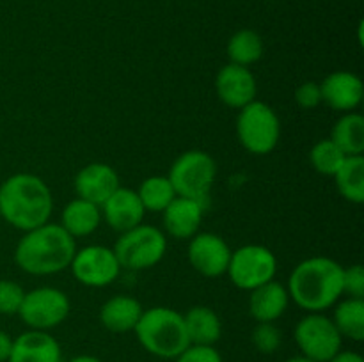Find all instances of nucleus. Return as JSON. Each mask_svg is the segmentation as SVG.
Listing matches in <instances>:
<instances>
[{
	"label": "nucleus",
	"mask_w": 364,
	"mask_h": 362,
	"mask_svg": "<svg viewBox=\"0 0 364 362\" xmlns=\"http://www.w3.org/2000/svg\"><path fill=\"white\" fill-rule=\"evenodd\" d=\"M77 243L60 224L46 222L25 231L14 248V261L31 275H53L70 268Z\"/></svg>",
	"instance_id": "nucleus-1"
},
{
	"label": "nucleus",
	"mask_w": 364,
	"mask_h": 362,
	"mask_svg": "<svg viewBox=\"0 0 364 362\" xmlns=\"http://www.w3.org/2000/svg\"><path fill=\"white\" fill-rule=\"evenodd\" d=\"M52 209V192L48 185L36 174H13L0 185L2 220L23 233L50 222Z\"/></svg>",
	"instance_id": "nucleus-2"
},
{
	"label": "nucleus",
	"mask_w": 364,
	"mask_h": 362,
	"mask_svg": "<svg viewBox=\"0 0 364 362\" xmlns=\"http://www.w3.org/2000/svg\"><path fill=\"white\" fill-rule=\"evenodd\" d=\"M287 290L301 309L323 312L343 295V266L323 256L304 259L290 273Z\"/></svg>",
	"instance_id": "nucleus-3"
},
{
	"label": "nucleus",
	"mask_w": 364,
	"mask_h": 362,
	"mask_svg": "<svg viewBox=\"0 0 364 362\" xmlns=\"http://www.w3.org/2000/svg\"><path fill=\"white\" fill-rule=\"evenodd\" d=\"M134 332L142 348L160 358H176L191 344L183 314L171 307L159 305L142 311Z\"/></svg>",
	"instance_id": "nucleus-4"
},
{
	"label": "nucleus",
	"mask_w": 364,
	"mask_h": 362,
	"mask_svg": "<svg viewBox=\"0 0 364 362\" xmlns=\"http://www.w3.org/2000/svg\"><path fill=\"white\" fill-rule=\"evenodd\" d=\"M237 135L240 144L249 153L259 156L269 155L279 144V117L272 106L255 99L238 112Z\"/></svg>",
	"instance_id": "nucleus-5"
},
{
	"label": "nucleus",
	"mask_w": 364,
	"mask_h": 362,
	"mask_svg": "<svg viewBox=\"0 0 364 362\" xmlns=\"http://www.w3.org/2000/svg\"><path fill=\"white\" fill-rule=\"evenodd\" d=\"M167 251L166 234L159 227L139 224L137 227L121 233L114 245V252L121 268L148 270L159 265Z\"/></svg>",
	"instance_id": "nucleus-6"
},
{
	"label": "nucleus",
	"mask_w": 364,
	"mask_h": 362,
	"mask_svg": "<svg viewBox=\"0 0 364 362\" xmlns=\"http://www.w3.org/2000/svg\"><path fill=\"white\" fill-rule=\"evenodd\" d=\"M215 160L205 151L192 149L178 156L169 170V181L173 183L176 195L188 199H203L208 195L215 183Z\"/></svg>",
	"instance_id": "nucleus-7"
},
{
	"label": "nucleus",
	"mask_w": 364,
	"mask_h": 362,
	"mask_svg": "<svg viewBox=\"0 0 364 362\" xmlns=\"http://www.w3.org/2000/svg\"><path fill=\"white\" fill-rule=\"evenodd\" d=\"M277 272V259L270 248L263 245H244L231 252L228 275L231 283L245 291L274 280Z\"/></svg>",
	"instance_id": "nucleus-8"
},
{
	"label": "nucleus",
	"mask_w": 364,
	"mask_h": 362,
	"mask_svg": "<svg viewBox=\"0 0 364 362\" xmlns=\"http://www.w3.org/2000/svg\"><path fill=\"white\" fill-rule=\"evenodd\" d=\"M295 343L302 355L315 362H329L341 350V334L322 312H308L295 327Z\"/></svg>",
	"instance_id": "nucleus-9"
},
{
	"label": "nucleus",
	"mask_w": 364,
	"mask_h": 362,
	"mask_svg": "<svg viewBox=\"0 0 364 362\" xmlns=\"http://www.w3.org/2000/svg\"><path fill=\"white\" fill-rule=\"evenodd\" d=\"M70 298L57 287L43 286L25 291L18 311L21 322L32 330H50L59 327L70 314Z\"/></svg>",
	"instance_id": "nucleus-10"
},
{
	"label": "nucleus",
	"mask_w": 364,
	"mask_h": 362,
	"mask_svg": "<svg viewBox=\"0 0 364 362\" xmlns=\"http://www.w3.org/2000/svg\"><path fill=\"white\" fill-rule=\"evenodd\" d=\"M70 268L75 279L87 287L109 286L121 272L116 252L105 245H87L80 251L77 248Z\"/></svg>",
	"instance_id": "nucleus-11"
},
{
	"label": "nucleus",
	"mask_w": 364,
	"mask_h": 362,
	"mask_svg": "<svg viewBox=\"0 0 364 362\" xmlns=\"http://www.w3.org/2000/svg\"><path fill=\"white\" fill-rule=\"evenodd\" d=\"M230 245L215 233H198L191 238L187 258L192 268L205 277H220L228 272Z\"/></svg>",
	"instance_id": "nucleus-12"
},
{
	"label": "nucleus",
	"mask_w": 364,
	"mask_h": 362,
	"mask_svg": "<svg viewBox=\"0 0 364 362\" xmlns=\"http://www.w3.org/2000/svg\"><path fill=\"white\" fill-rule=\"evenodd\" d=\"M215 91L220 102L231 109H244L256 99L258 84L252 71L238 64H226L215 77Z\"/></svg>",
	"instance_id": "nucleus-13"
},
{
	"label": "nucleus",
	"mask_w": 364,
	"mask_h": 362,
	"mask_svg": "<svg viewBox=\"0 0 364 362\" xmlns=\"http://www.w3.org/2000/svg\"><path fill=\"white\" fill-rule=\"evenodd\" d=\"M102 219L117 233H124L142 224L146 209L139 199L137 190L119 187L102 206Z\"/></svg>",
	"instance_id": "nucleus-14"
},
{
	"label": "nucleus",
	"mask_w": 364,
	"mask_h": 362,
	"mask_svg": "<svg viewBox=\"0 0 364 362\" xmlns=\"http://www.w3.org/2000/svg\"><path fill=\"white\" fill-rule=\"evenodd\" d=\"M119 187V176L109 163H89L78 170L75 177V192L78 197L98 206H102Z\"/></svg>",
	"instance_id": "nucleus-15"
},
{
	"label": "nucleus",
	"mask_w": 364,
	"mask_h": 362,
	"mask_svg": "<svg viewBox=\"0 0 364 362\" xmlns=\"http://www.w3.org/2000/svg\"><path fill=\"white\" fill-rule=\"evenodd\" d=\"M322 102L340 112H352L363 102V82L350 71H334L320 84Z\"/></svg>",
	"instance_id": "nucleus-16"
},
{
	"label": "nucleus",
	"mask_w": 364,
	"mask_h": 362,
	"mask_svg": "<svg viewBox=\"0 0 364 362\" xmlns=\"http://www.w3.org/2000/svg\"><path fill=\"white\" fill-rule=\"evenodd\" d=\"M60 344L46 330H27L13 339L7 362H60Z\"/></svg>",
	"instance_id": "nucleus-17"
},
{
	"label": "nucleus",
	"mask_w": 364,
	"mask_h": 362,
	"mask_svg": "<svg viewBox=\"0 0 364 362\" xmlns=\"http://www.w3.org/2000/svg\"><path fill=\"white\" fill-rule=\"evenodd\" d=\"M164 227L169 236L178 240H191L198 234L203 222V202L176 195L164 209Z\"/></svg>",
	"instance_id": "nucleus-18"
},
{
	"label": "nucleus",
	"mask_w": 364,
	"mask_h": 362,
	"mask_svg": "<svg viewBox=\"0 0 364 362\" xmlns=\"http://www.w3.org/2000/svg\"><path fill=\"white\" fill-rule=\"evenodd\" d=\"M288 304H290V295L287 286L277 280H270L251 291L249 312L258 323H274L287 312Z\"/></svg>",
	"instance_id": "nucleus-19"
},
{
	"label": "nucleus",
	"mask_w": 364,
	"mask_h": 362,
	"mask_svg": "<svg viewBox=\"0 0 364 362\" xmlns=\"http://www.w3.org/2000/svg\"><path fill=\"white\" fill-rule=\"evenodd\" d=\"M142 305L137 298L128 295H116L109 298L100 309V322L114 334H124L135 329L142 316Z\"/></svg>",
	"instance_id": "nucleus-20"
},
{
	"label": "nucleus",
	"mask_w": 364,
	"mask_h": 362,
	"mask_svg": "<svg viewBox=\"0 0 364 362\" xmlns=\"http://www.w3.org/2000/svg\"><path fill=\"white\" fill-rule=\"evenodd\" d=\"M100 224H102V208L82 197L68 202L63 209V215H60V226L75 240L92 234L98 229Z\"/></svg>",
	"instance_id": "nucleus-21"
},
{
	"label": "nucleus",
	"mask_w": 364,
	"mask_h": 362,
	"mask_svg": "<svg viewBox=\"0 0 364 362\" xmlns=\"http://www.w3.org/2000/svg\"><path fill=\"white\" fill-rule=\"evenodd\" d=\"M185 329L191 344L213 346L223 336V323L219 314L206 305H196L183 314Z\"/></svg>",
	"instance_id": "nucleus-22"
},
{
	"label": "nucleus",
	"mask_w": 364,
	"mask_h": 362,
	"mask_svg": "<svg viewBox=\"0 0 364 362\" xmlns=\"http://www.w3.org/2000/svg\"><path fill=\"white\" fill-rule=\"evenodd\" d=\"M331 141L347 156H359L364 151V117L361 114L345 112L331 131Z\"/></svg>",
	"instance_id": "nucleus-23"
},
{
	"label": "nucleus",
	"mask_w": 364,
	"mask_h": 362,
	"mask_svg": "<svg viewBox=\"0 0 364 362\" xmlns=\"http://www.w3.org/2000/svg\"><path fill=\"white\" fill-rule=\"evenodd\" d=\"M336 187L340 194L347 201L354 204L364 202V158L359 156H347L343 165L334 174Z\"/></svg>",
	"instance_id": "nucleus-24"
},
{
	"label": "nucleus",
	"mask_w": 364,
	"mask_h": 362,
	"mask_svg": "<svg viewBox=\"0 0 364 362\" xmlns=\"http://www.w3.org/2000/svg\"><path fill=\"white\" fill-rule=\"evenodd\" d=\"M263 55V39L252 28H242L235 32L228 41V57L230 62L249 67L258 62Z\"/></svg>",
	"instance_id": "nucleus-25"
},
{
	"label": "nucleus",
	"mask_w": 364,
	"mask_h": 362,
	"mask_svg": "<svg viewBox=\"0 0 364 362\" xmlns=\"http://www.w3.org/2000/svg\"><path fill=\"white\" fill-rule=\"evenodd\" d=\"M333 323L341 337L352 341L364 339V298H347L334 309Z\"/></svg>",
	"instance_id": "nucleus-26"
},
{
	"label": "nucleus",
	"mask_w": 364,
	"mask_h": 362,
	"mask_svg": "<svg viewBox=\"0 0 364 362\" xmlns=\"http://www.w3.org/2000/svg\"><path fill=\"white\" fill-rule=\"evenodd\" d=\"M137 195L146 212L159 213L164 212L176 197V190L167 176H149L141 183Z\"/></svg>",
	"instance_id": "nucleus-27"
},
{
	"label": "nucleus",
	"mask_w": 364,
	"mask_h": 362,
	"mask_svg": "<svg viewBox=\"0 0 364 362\" xmlns=\"http://www.w3.org/2000/svg\"><path fill=\"white\" fill-rule=\"evenodd\" d=\"M345 155L331 138H322L313 146L311 153H309V160L316 172L323 174V176H334L341 165H343Z\"/></svg>",
	"instance_id": "nucleus-28"
},
{
	"label": "nucleus",
	"mask_w": 364,
	"mask_h": 362,
	"mask_svg": "<svg viewBox=\"0 0 364 362\" xmlns=\"http://www.w3.org/2000/svg\"><path fill=\"white\" fill-rule=\"evenodd\" d=\"M252 344L258 351L262 353H274L277 348L281 346V341H283V336H281V330L277 329L274 323H258L252 330Z\"/></svg>",
	"instance_id": "nucleus-29"
},
{
	"label": "nucleus",
	"mask_w": 364,
	"mask_h": 362,
	"mask_svg": "<svg viewBox=\"0 0 364 362\" xmlns=\"http://www.w3.org/2000/svg\"><path fill=\"white\" fill-rule=\"evenodd\" d=\"M25 291L14 280L2 279L0 280V314L4 316H13L18 314L23 302Z\"/></svg>",
	"instance_id": "nucleus-30"
},
{
	"label": "nucleus",
	"mask_w": 364,
	"mask_h": 362,
	"mask_svg": "<svg viewBox=\"0 0 364 362\" xmlns=\"http://www.w3.org/2000/svg\"><path fill=\"white\" fill-rule=\"evenodd\" d=\"M174 362H223L215 346H201V344H188Z\"/></svg>",
	"instance_id": "nucleus-31"
},
{
	"label": "nucleus",
	"mask_w": 364,
	"mask_h": 362,
	"mask_svg": "<svg viewBox=\"0 0 364 362\" xmlns=\"http://www.w3.org/2000/svg\"><path fill=\"white\" fill-rule=\"evenodd\" d=\"M343 293L350 298H364V268L352 265L343 268Z\"/></svg>",
	"instance_id": "nucleus-32"
},
{
	"label": "nucleus",
	"mask_w": 364,
	"mask_h": 362,
	"mask_svg": "<svg viewBox=\"0 0 364 362\" xmlns=\"http://www.w3.org/2000/svg\"><path fill=\"white\" fill-rule=\"evenodd\" d=\"M295 102L306 110L316 109L322 103V89H320L318 82L309 80L299 85L297 91H295Z\"/></svg>",
	"instance_id": "nucleus-33"
},
{
	"label": "nucleus",
	"mask_w": 364,
	"mask_h": 362,
	"mask_svg": "<svg viewBox=\"0 0 364 362\" xmlns=\"http://www.w3.org/2000/svg\"><path fill=\"white\" fill-rule=\"evenodd\" d=\"M11 348H13V337L4 332V330H0V362L9 361Z\"/></svg>",
	"instance_id": "nucleus-34"
},
{
	"label": "nucleus",
	"mask_w": 364,
	"mask_h": 362,
	"mask_svg": "<svg viewBox=\"0 0 364 362\" xmlns=\"http://www.w3.org/2000/svg\"><path fill=\"white\" fill-rule=\"evenodd\" d=\"M329 362H364V358L358 351H338Z\"/></svg>",
	"instance_id": "nucleus-35"
},
{
	"label": "nucleus",
	"mask_w": 364,
	"mask_h": 362,
	"mask_svg": "<svg viewBox=\"0 0 364 362\" xmlns=\"http://www.w3.org/2000/svg\"><path fill=\"white\" fill-rule=\"evenodd\" d=\"M70 362H103L98 357H92V355H77V357L71 358Z\"/></svg>",
	"instance_id": "nucleus-36"
},
{
	"label": "nucleus",
	"mask_w": 364,
	"mask_h": 362,
	"mask_svg": "<svg viewBox=\"0 0 364 362\" xmlns=\"http://www.w3.org/2000/svg\"><path fill=\"white\" fill-rule=\"evenodd\" d=\"M284 362H315V361H311V358L301 355V357H291V358H288V361H284Z\"/></svg>",
	"instance_id": "nucleus-37"
},
{
	"label": "nucleus",
	"mask_w": 364,
	"mask_h": 362,
	"mask_svg": "<svg viewBox=\"0 0 364 362\" xmlns=\"http://www.w3.org/2000/svg\"><path fill=\"white\" fill-rule=\"evenodd\" d=\"M0 220H2V215H0Z\"/></svg>",
	"instance_id": "nucleus-38"
}]
</instances>
